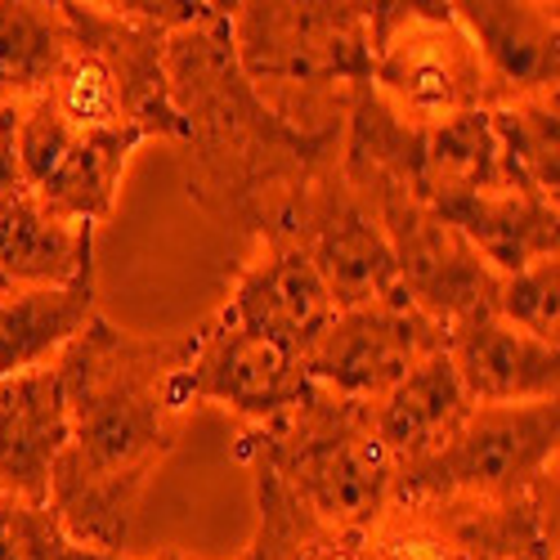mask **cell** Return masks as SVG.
Here are the masks:
<instances>
[{
	"instance_id": "obj_1",
	"label": "cell",
	"mask_w": 560,
	"mask_h": 560,
	"mask_svg": "<svg viewBox=\"0 0 560 560\" xmlns=\"http://www.w3.org/2000/svg\"><path fill=\"white\" fill-rule=\"evenodd\" d=\"M189 354L194 332L139 337L95 318L55 359L68 399V444L45 506L77 542L108 556H121L130 542L158 466L184 431L175 372Z\"/></svg>"
},
{
	"instance_id": "obj_2",
	"label": "cell",
	"mask_w": 560,
	"mask_h": 560,
	"mask_svg": "<svg viewBox=\"0 0 560 560\" xmlns=\"http://www.w3.org/2000/svg\"><path fill=\"white\" fill-rule=\"evenodd\" d=\"M166 85L184 121L189 194L247 238L278 233L305 184L341 162V139L296 135L252 90L229 36V5L166 36Z\"/></svg>"
},
{
	"instance_id": "obj_3",
	"label": "cell",
	"mask_w": 560,
	"mask_h": 560,
	"mask_svg": "<svg viewBox=\"0 0 560 560\" xmlns=\"http://www.w3.org/2000/svg\"><path fill=\"white\" fill-rule=\"evenodd\" d=\"M243 77L296 135L341 139L350 100L372 77V5H229Z\"/></svg>"
},
{
	"instance_id": "obj_4",
	"label": "cell",
	"mask_w": 560,
	"mask_h": 560,
	"mask_svg": "<svg viewBox=\"0 0 560 560\" xmlns=\"http://www.w3.org/2000/svg\"><path fill=\"white\" fill-rule=\"evenodd\" d=\"M247 462L265 466L314 521L341 534H368L390 506L395 462L372 431V408L332 390L305 386V395L252 440Z\"/></svg>"
},
{
	"instance_id": "obj_5",
	"label": "cell",
	"mask_w": 560,
	"mask_h": 560,
	"mask_svg": "<svg viewBox=\"0 0 560 560\" xmlns=\"http://www.w3.org/2000/svg\"><path fill=\"white\" fill-rule=\"evenodd\" d=\"M560 448V404H506L471 408V417L427 457L395 466L390 502H457V498H516L556 471Z\"/></svg>"
},
{
	"instance_id": "obj_6",
	"label": "cell",
	"mask_w": 560,
	"mask_h": 560,
	"mask_svg": "<svg viewBox=\"0 0 560 560\" xmlns=\"http://www.w3.org/2000/svg\"><path fill=\"white\" fill-rule=\"evenodd\" d=\"M372 95L404 126L485 113L489 85L448 5H372Z\"/></svg>"
},
{
	"instance_id": "obj_7",
	"label": "cell",
	"mask_w": 560,
	"mask_h": 560,
	"mask_svg": "<svg viewBox=\"0 0 560 560\" xmlns=\"http://www.w3.org/2000/svg\"><path fill=\"white\" fill-rule=\"evenodd\" d=\"M354 194L386 233L399 269V292L444 332L466 314L493 305L498 273H489L485 260L462 243V233L422 198H412L404 184H359Z\"/></svg>"
},
{
	"instance_id": "obj_8",
	"label": "cell",
	"mask_w": 560,
	"mask_h": 560,
	"mask_svg": "<svg viewBox=\"0 0 560 560\" xmlns=\"http://www.w3.org/2000/svg\"><path fill=\"white\" fill-rule=\"evenodd\" d=\"M278 233H288V238L314 260V269H318L323 283H328L337 310L404 296L386 233L377 220H372V211L359 202V194L346 184L341 162L323 166L305 184Z\"/></svg>"
},
{
	"instance_id": "obj_9",
	"label": "cell",
	"mask_w": 560,
	"mask_h": 560,
	"mask_svg": "<svg viewBox=\"0 0 560 560\" xmlns=\"http://www.w3.org/2000/svg\"><path fill=\"white\" fill-rule=\"evenodd\" d=\"M444 341L448 332L435 318H427L408 296H390V301L337 310L323 337L305 350L301 368L305 382L318 390L377 404L427 354L444 350Z\"/></svg>"
},
{
	"instance_id": "obj_10",
	"label": "cell",
	"mask_w": 560,
	"mask_h": 560,
	"mask_svg": "<svg viewBox=\"0 0 560 560\" xmlns=\"http://www.w3.org/2000/svg\"><path fill=\"white\" fill-rule=\"evenodd\" d=\"M305 368L292 350L211 314L194 328V354L175 372V399L189 412L194 404H220L238 422L265 431L305 395Z\"/></svg>"
},
{
	"instance_id": "obj_11",
	"label": "cell",
	"mask_w": 560,
	"mask_h": 560,
	"mask_svg": "<svg viewBox=\"0 0 560 560\" xmlns=\"http://www.w3.org/2000/svg\"><path fill=\"white\" fill-rule=\"evenodd\" d=\"M220 314L305 359V350L337 318V301L318 278L314 260L288 233H265L238 269V283H233Z\"/></svg>"
},
{
	"instance_id": "obj_12",
	"label": "cell",
	"mask_w": 560,
	"mask_h": 560,
	"mask_svg": "<svg viewBox=\"0 0 560 560\" xmlns=\"http://www.w3.org/2000/svg\"><path fill=\"white\" fill-rule=\"evenodd\" d=\"M453 19L471 36L489 108L542 100L560 90V14L542 0H457Z\"/></svg>"
},
{
	"instance_id": "obj_13",
	"label": "cell",
	"mask_w": 560,
	"mask_h": 560,
	"mask_svg": "<svg viewBox=\"0 0 560 560\" xmlns=\"http://www.w3.org/2000/svg\"><path fill=\"white\" fill-rule=\"evenodd\" d=\"M72 40L90 50L113 77L126 126L139 139H171L184 144V121L166 85V36L130 19L117 0L108 5H63Z\"/></svg>"
},
{
	"instance_id": "obj_14",
	"label": "cell",
	"mask_w": 560,
	"mask_h": 560,
	"mask_svg": "<svg viewBox=\"0 0 560 560\" xmlns=\"http://www.w3.org/2000/svg\"><path fill=\"white\" fill-rule=\"evenodd\" d=\"M444 350L476 408L538 404L560 395V350L516 332L493 314V305L453 323Z\"/></svg>"
},
{
	"instance_id": "obj_15",
	"label": "cell",
	"mask_w": 560,
	"mask_h": 560,
	"mask_svg": "<svg viewBox=\"0 0 560 560\" xmlns=\"http://www.w3.org/2000/svg\"><path fill=\"white\" fill-rule=\"evenodd\" d=\"M68 444V399L59 368L0 377V498L45 506Z\"/></svg>"
},
{
	"instance_id": "obj_16",
	"label": "cell",
	"mask_w": 560,
	"mask_h": 560,
	"mask_svg": "<svg viewBox=\"0 0 560 560\" xmlns=\"http://www.w3.org/2000/svg\"><path fill=\"white\" fill-rule=\"evenodd\" d=\"M95 273V229L45 207L32 189L0 198V292L63 288Z\"/></svg>"
},
{
	"instance_id": "obj_17",
	"label": "cell",
	"mask_w": 560,
	"mask_h": 560,
	"mask_svg": "<svg viewBox=\"0 0 560 560\" xmlns=\"http://www.w3.org/2000/svg\"><path fill=\"white\" fill-rule=\"evenodd\" d=\"M368 408H372V431H377L382 448L399 466L440 448L471 417L476 404L466 399L448 350H435Z\"/></svg>"
},
{
	"instance_id": "obj_18",
	"label": "cell",
	"mask_w": 560,
	"mask_h": 560,
	"mask_svg": "<svg viewBox=\"0 0 560 560\" xmlns=\"http://www.w3.org/2000/svg\"><path fill=\"white\" fill-rule=\"evenodd\" d=\"M435 215L448 220L462 233V243L498 278L560 256V207L551 202H534L511 189H489L476 198L448 202Z\"/></svg>"
},
{
	"instance_id": "obj_19",
	"label": "cell",
	"mask_w": 560,
	"mask_h": 560,
	"mask_svg": "<svg viewBox=\"0 0 560 560\" xmlns=\"http://www.w3.org/2000/svg\"><path fill=\"white\" fill-rule=\"evenodd\" d=\"M95 318V273L63 288L0 292V377L50 368Z\"/></svg>"
},
{
	"instance_id": "obj_20",
	"label": "cell",
	"mask_w": 560,
	"mask_h": 560,
	"mask_svg": "<svg viewBox=\"0 0 560 560\" xmlns=\"http://www.w3.org/2000/svg\"><path fill=\"white\" fill-rule=\"evenodd\" d=\"M412 189L431 211L489 194V189H502L489 113H462V117H448L435 126H417Z\"/></svg>"
},
{
	"instance_id": "obj_21",
	"label": "cell",
	"mask_w": 560,
	"mask_h": 560,
	"mask_svg": "<svg viewBox=\"0 0 560 560\" xmlns=\"http://www.w3.org/2000/svg\"><path fill=\"white\" fill-rule=\"evenodd\" d=\"M139 144H144V139H139L135 130H90V135H77V144L68 149V158L32 194L50 211H59L68 220H81L90 229H100V224L113 220L126 162H130V153Z\"/></svg>"
},
{
	"instance_id": "obj_22",
	"label": "cell",
	"mask_w": 560,
	"mask_h": 560,
	"mask_svg": "<svg viewBox=\"0 0 560 560\" xmlns=\"http://www.w3.org/2000/svg\"><path fill=\"white\" fill-rule=\"evenodd\" d=\"M72 55L63 5L45 0H0V100L27 104L50 90Z\"/></svg>"
},
{
	"instance_id": "obj_23",
	"label": "cell",
	"mask_w": 560,
	"mask_h": 560,
	"mask_svg": "<svg viewBox=\"0 0 560 560\" xmlns=\"http://www.w3.org/2000/svg\"><path fill=\"white\" fill-rule=\"evenodd\" d=\"M493 144H498V171L502 189L534 198V202H560V100H525L489 108Z\"/></svg>"
},
{
	"instance_id": "obj_24",
	"label": "cell",
	"mask_w": 560,
	"mask_h": 560,
	"mask_svg": "<svg viewBox=\"0 0 560 560\" xmlns=\"http://www.w3.org/2000/svg\"><path fill=\"white\" fill-rule=\"evenodd\" d=\"M252 489H256V538L243 560H368L363 534H341L314 521L256 462H252Z\"/></svg>"
},
{
	"instance_id": "obj_25",
	"label": "cell",
	"mask_w": 560,
	"mask_h": 560,
	"mask_svg": "<svg viewBox=\"0 0 560 560\" xmlns=\"http://www.w3.org/2000/svg\"><path fill=\"white\" fill-rule=\"evenodd\" d=\"M45 95H50V104L59 108V117L77 135H90V130H130L126 113H121V95H117L108 68L90 50H81L77 40H72L68 63L59 68V77L50 81Z\"/></svg>"
},
{
	"instance_id": "obj_26",
	"label": "cell",
	"mask_w": 560,
	"mask_h": 560,
	"mask_svg": "<svg viewBox=\"0 0 560 560\" xmlns=\"http://www.w3.org/2000/svg\"><path fill=\"white\" fill-rule=\"evenodd\" d=\"M493 314L542 346H560V256L498 278Z\"/></svg>"
},
{
	"instance_id": "obj_27",
	"label": "cell",
	"mask_w": 560,
	"mask_h": 560,
	"mask_svg": "<svg viewBox=\"0 0 560 560\" xmlns=\"http://www.w3.org/2000/svg\"><path fill=\"white\" fill-rule=\"evenodd\" d=\"M368 560H480L466 551L431 506H399L390 502L386 516L363 534Z\"/></svg>"
},
{
	"instance_id": "obj_28",
	"label": "cell",
	"mask_w": 560,
	"mask_h": 560,
	"mask_svg": "<svg viewBox=\"0 0 560 560\" xmlns=\"http://www.w3.org/2000/svg\"><path fill=\"white\" fill-rule=\"evenodd\" d=\"M0 560H126L77 542L50 506H23L0 498Z\"/></svg>"
},
{
	"instance_id": "obj_29",
	"label": "cell",
	"mask_w": 560,
	"mask_h": 560,
	"mask_svg": "<svg viewBox=\"0 0 560 560\" xmlns=\"http://www.w3.org/2000/svg\"><path fill=\"white\" fill-rule=\"evenodd\" d=\"M72 144H77V130L59 117L50 95L27 100L23 113H19V175H23V189H40V184L50 179V171L68 158Z\"/></svg>"
},
{
	"instance_id": "obj_30",
	"label": "cell",
	"mask_w": 560,
	"mask_h": 560,
	"mask_svg": "<svg viewBox=\"0 0 560 560\" xmlns=\"http://www.w3.org/2000/svg\"><path fill=\"white\" fill-rule=\"evenodd\" d=\"M19 113H23V104L0 100V198L23 189V175H19Z\"/></svg>"
},
{
	"instance_id": "obj_31",
	"label": "cell",
	"mask_w": 560,
	"mask_h": 560,
	"mask_svg": "<svg viewBox=\"0 0 560 560\" xmlns=\"http://www.w3.org/2000/svg\"><path fill=\"white\" fill-rule=\"evenodd\" d=\"M525 560H556V551H538V556H525Z\"/></svg>"
},
{
	"instance_id": "obj_32",
	"label": "cell",
	"mask_w": 560,
	"mask_h": 560,
	"mask_svg": "<svg viewBox=\"0 0 560 560\" xmlns=\"http://www.w3.org/2000/svg\"><path fill=\"white\" fill-rule=\"evenodd\" d=\"M162 560H179V556H175V551H171V556H162Z\"/></svg>"
}]
</instances>
